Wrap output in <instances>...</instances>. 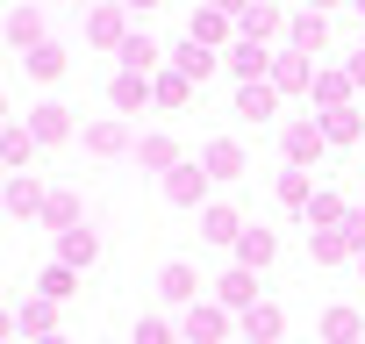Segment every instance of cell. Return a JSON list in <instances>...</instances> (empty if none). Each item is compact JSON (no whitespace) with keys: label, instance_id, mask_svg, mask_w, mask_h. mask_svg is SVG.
Wrapping results in <instances>:
<instances>
[{"label":"cell","instance_id":"8992f818","mask_svg":"<svg viewBox=\"0 0 365 344\" xmlns=\"http://www.w3.org/2000/svg\"><path fill=\"white\" fill-rule=\"evenodd\" d=\"M29 72H36V79H58V72H65V58L43 44V51H29Z\"/></svg>","mask_w":365,"mask_h":344},{"label":"cell","instance_id":"e0dca14e","mask_svg":"<svg viewBox=\"0 0 365 344\" xmlns=\"http://www.w3.org/2000/svg\"><path fill=\"white\" fill-rule=\"evenodd\" d=\"M8 36H15V44H36V15H15V22H8ZM36 51H43V44H36Z\"/></svg>","mask_w":365,"mask_h":344},{"label":"cell","instance_id":"9a60e30c","mask_svg":"<svg viewBox=\"0 0 365 344\" xmlns=\"http://www.w3.org/2000/svg\"><path fill=\"white\" fill-rule=\"evenodd\" d=\"M258 337H279V315H272V308H251V344H258Z\"/></svg>","mask_w":365,"mask_h":344},{"label":"cell","instance_id":"3957f363","mask_svg":"<svg viewBox=\"0 0 365 344\" xmlns=\"http://www.w3.org/2000/svg\"><path fill=\"white\" fill-rule=\"evenodd\" d=\"M93 230H65V265H93Z\"/></svg>","mask_w":365,"mask_h":344},{"label":"cell","instance_id":"4fadbf2b","mask_svg":"<svg viewBox=\"0 0 365 344\" xmlns=\"http://www.w3.org/2000/svg\"><path fill=\"white\" fill-rule=\"evenodd\" d=\"M36 136H65V108H36Z\"/></svg>","mask_w":365,"mask_h":344},{"label":"cell","instance_id":"2e32d148","mask_svg":"<svg viewBox=\"0 0 365 344\" xmlns=\"http://www.w3.org/2000/svg\"><path fill=\"white\" fill-rule=\"evenodd\" d=\"M208 165H215V180H230V172H237V151H230V143H215V151H208Z\"/></svg>","mask_w":365,"mask_h":344},{"label":"cell","instance_id":"30bf717a","mask_svg":"<svg viewBox=\"0 0 365 344\" xmlns=\"http://www.w3.org/2000/svg\"><path fill=\"white\" fill-rule=\"evenodd\" d=\"M122 65H129V72H150L158 51H150V44H122Z\"/></svg>","mask_w":365,"mask_h":344},{"label":"cell","instance_id":"8fae6325","mask_svg":"<svg viewBox=\"0 0 365 344\" xmlns=\"http://www.w3.org/2000/svg\"><path fill=\"white\" fill-rule=\"evenodd\" d=\"M237 72H244V79H258V72H265V51H258V44H244V51H237Z\"/></svg>","mask_w":365,"mask_h":344},{"label":"cell","instance_id":"9c48e42d","mask_svg":"<svg viewBox=\"0 0 365 344\" xmlns=\"http://www.w3.org/2000/svg\"><path fill=\"white\" fill-rule=\"evenodd\" d=\"M251 294H258V287H251V273H230V280H222V301H230V308H244Z\"/></svg>","mask_w":365,"mask_h":344},{"label":"cell","instance_id":"5b68a950","mask_svg":"<svg viewBox=\"0 0 365 344\" xmlns=\"http://www.w3.org/2000/svg\"><path fill=\"white\" fill-rule=\"evenodd\" d=\"M172 201H201V172H194V165L172 172Z\"/></svg>","mask_w":365,"mask_h":344},{"label":"cell","instance_id":"7c38bea8","mask_svg":"<svg viewBox=\"0 0 365 344\" xmlns=\"http://www.w3.org/2000/svg\"><path fill=\"white\" fill-rule=\"evenodd\" d=\"M237 108H244V115H272V93H265V86H244V101H237Z\"/></svg>","mask_w":365,"mask_h":344},{"label":"cell","instance_id":"7a4b0ae2","mask_svg":"<svg viewBox=\"0 0 365 344\" xmlns=\"http://www.w3.org/2000/svg\"><path fill=\"white\" fill-rule=\"evenodd\" d=\"M179 72H187V79H208V72H215V51H201V44L187 36V44H179Z\"/></svg>","mask_w":365,"mask_h":344},{"label":"cell","instance_id":"6da1fadb","mask_svg":"<svg viewBox=\"0 0 365 344\" xmlns=\"http://www.w3.org/2000/svg\"><path fill=\"white\" fill-rule=\"evenodd\" d=\"M194 294H201L194 265H165V301H194Z\"/></svg>","mask_w":365,"mask_h":344},{"label":"cell","instance_id":"ba28073f","mask_svg":"<svg viewBox=\"0 0 365 344\" xmlns=\"http://www.w3.org/2000/svg\"><path fill=\"white\" fill-rule=\"evenodd\" d=\"M65 294H72V265H51L43 273V301H65Z\"/></svg>","mask_w":365,"mask_h":344},{"label":"cell","instance_id":"5bb4252c","mask_svg":"<svg viewBox=\"0 0 365 344\" xmlns=\"http://www.w3.org/2000/svg\"><path fill=\"white\" fill-rule=\"evenodd\" d=\"M208 237H215V244L237 237V216H230V208H208Z\"/></svg>","mask_w":365,"mask_h":344},{"label":"cell","instance_id":"52a82bcc","mask_svg":"<svg viewBox=\"0 0 365 344\" xmlns=\"http://www.w3.org/2000/svg\"><path fill=\"white\" fill-rule=\"evenodd\" d=\"M237 251H244V265H265V258H272V237H265V230H251Z\"/></svg>","mask_w":365,"mask_h":344},{"label":"cell","instance_id":"277c9868","mask_svg":"<svg viewBox=\"0 0 365 344\" xmlns=\"http://www.w3.org/2000/svg\"><path fill=\"white\" fill-rule=\"evenodd\" d=\"M187 337H194V344H208V337H222V315H215V308H194V323H187Z\"/></svg>","mask_w":365,"mask_h":344},{"label":"cell","instance_id":"ac0fdd59","mask_svg":"<svg viewBox=\"0 0 365 344\" xmlns=\"http://www.w3.org/2000/svg\"><path fill=\"white\" fill-rule=\"evenodd\" d=\"M136 344H172V330L165 323H136Z\"/></svg>","mask_w":365,"mask_h":344}]
</instances>
